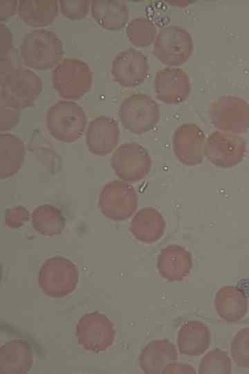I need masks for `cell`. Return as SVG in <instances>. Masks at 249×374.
<instances>
[{
	"mask_svg": "<svg viewBox=\"0 0 249 374\" xmlns=\"http://www.w3.org/2000/svg\"><path fill=\"white\" fill-rule=\"evenodd\" d=\"M19 49L24 64L40 71L57 65L63 55L62 41L55 33L46 29L26 33Z\"/></svg>",
	"mask_w": 249,
	"mask_h": 374,
	"instance_id": "1",
	"label": "cell"
},
{
	"mask_svg": "<svg viewBox=\"0 0 249 374\" xmlns=\"http://www.w3.org/2000/svg\"><path fill=\"white\" fill-rule=\"evenodd\" d=\"M86 125L84 111L72 100H59L47 110L46 126L55 139L72 143L80 139Z\"/></svg>",
	"mask_w": 249,
	"mask_h": 374,
	"instance_id": "2",
	"label": "cell"
},
{
	"mask_svg": "<svg viewBox=\"0 0 249 374\" xmlns=\"http://www.w3.org/2000/svg\"><path fill=\"white\" fill-rule=\"evenodd\" d=\"M53 88L62 98L77 100L82 97L92 84V72L86 63L67 58L59 63L51 74Z\"/></svg>",
	"mask_w": 249,
	"mask_h": 374,
	"instance_id": "3",
	"label": "cell"
},
{
	"mask_svg": "<svg viewBox=\"0 0 249 374\" xmlns=\"http://www.w3.org/2000/svg\"><path fill=\"white\" fill-rule=\"evenodd\" d=\"M118 115L122 126L131 133L140 134L153 130L160 118L159 107L149 96L136 93L125 98Z\"/></svg>",
	"mask_w": 249,
	"mask_h": 374,
	"instance_id": "4",
	"label": "cell"
},
{
	"mask_svg": "<svg viewBox=\"0 0 249 374\" xmlns=\"http://www.w3.org/2000/svg\"><path fill=\"white\" fill-rule=\"evenodd\" d=\"M78 281L76 265L70 260L56 256L47 259L42 265L38 283L48 296L60 298L72 293Z\"/></svg>",
	"mask_w": 249,
	"mask_h": 374,
	"instance_id": "5",
	"label": "cell"
},
{
	"mask_svg": "<svg viewBox=\"0 0 249 374\" xmlns=\"http://www.w3.org/2000/svg\"><path fill=\"white\" fill-rule=\"evenodd\" d=\"M42 90V82L33 71L24 66L14 67L0 76V94L21 109L30 107Z\"/></svg>",
	"mask_w": 249,
	"mask_h": 374,
	"instance_id": "6",
	"label": "cell"
},
{
	"mask_svg": "<svg viewBox=\"0 0 249 374\" xmlns=\"http://www.w3.org/2000/svg\"><path fill=\"white\" fill-rule=\"evenodd\" d=\"M193 51L191 35L178 26L163 28L154 44V56L164 64L174 66L186 62Z\"/></svg>",
	"mask_w": 249,
	"mask_h": 374,
	"instance_id": "7",
	"label": "cell"
},
{
	"mask_svg": "<svg viewBox=\"0 0 249 374\" xmlns=\"http://www.w3.org/2000/svg\"><path fill=\"white\" fill-rule=\"evenodd\" d=\"M138 206V195L133 186L124 181L113 180L101 189L98 207L101 213L113 221L131 217Z\"/></svg>",
	"mask_w": 249,
	"mask_h": 374,
	"instance_id": "8",
	"label": "cell"
},
{
	"mask_svg": "<svg viewBox=\"0 0 249 374\" xmlns=\"http://www.w3.org/2000/svg\"><path fill=\"white\" fill-rule=\"evenodd\" d=\"M115 174L122 181L136 182L150 172L151 157L147 150L137 143H124L113 152L111 159Z\"/></svg>",
	"mask_w": 249,
	"mask_h": 374,
	"instance_id": "9",
	"label": "cell"
},
{
	"mask_svg": "<svg viewBox=\"0 0 249 374\" xmlns=\"http://www.w3.org/2000/svg\"><path fill=\"white\" fill-rule=\"evenodd\" d=\"M75 330L79 344L92 352L108 349L115 339L113 323L105 315L97 312L82 316Z\"/></svg>",
	"mask_w": 249,
	"mask_h": 374,
	"instance_id": "10",
	"label": "cell"
},
{
	"mask_svg": "<svg viewBox=\"0 0 249 374\" xmlns=\"http://www.w3.org/2000/svg\"><path fill=\"white\" fill-rule=\"evenodd\" d=\"M246 143L237 134L215 131L206 139L203 154L214 166L230 168L238 164L244 157Z\"/></svg>",
	"mask_w": 249,
	"mask_h": 374,
	"instance_id": "11",
	"label": "cell"
},
{
	"mask_svg": "<svg viewBox=\"0 0 249 374\" xmlns=\"http://www.w3.org/2000/svg\"><path fill=\"white\" fill-rule=\"evenodd\" d=\"M210 115L214 127L222 132L237 134L249 127V105L240 98L225 96L215 100Z\"/></svg>",
	"mask_w": 249,
	"mask_h": 374,
	"instance_id": "12",
	"label": "cell"
},
{
	"mask_svg": "<svg viewBox=\"0 0 249 374\" xmlns=\"http://www.w3.org/2000/svg\"><path fill=\"white\" fill-rule=\"evenodd\" d=\"M149 64L147 57L140 51L128 48L118 53L112 61L113 80L124 87H134L147 77Z\"/></svg>",
	"mask_w": 249,
	"mask_h": 374,
	"instance_id": "13",
	"label": "cell"
},
{
	"mask_svg": "<svg viewBox=\"0 0 249 374\" xmlns=\"http://www.w3.org/2000/svg\"><path fill=\"white\" fill-rule=\"evenodd\" d=\"M205 134L200 127L192 123L178 126L173 135V151L183 165L200 164L203 158Z\"/></svg>",
	"mask_w": 249,
	"mask_h": 374,
	"instance_id": "14",
	"label": "cell"
},
{
	"mask_svg": "<svg viewBox=\"0 0 249 374\" xmlns=\"http://www.w3.org/2000/svg\"><path fill=\"white\" fill-rule=\"evenodd\" d=\"M156 97L167 104H179L189 96V78L182 69L167 67L157 71L154 79Z\"/></svg>",
	"mask_w": 249,
	"mask_h": 374,
	"instance_id": "15",
	"label": "cell"
},
{
	"mask_svg": "<svg viewBox=\"0 0 249 374\" xmlns=\"http://www.w3.org/2000/svg\"><path fill=\"white\" fill-rule=\"evenodd\" d=\"M119 127L111 117L100 116L89 124L86 132V143L90 152L104 156L116 147L119 139Z\"/></svg>",
	"mask_w": 249,
	"mask_h": 374,
	"instance_id": "16",
	"label": "cell"
},
{
	"mask_svg": "<svg viewBox=\"0 0 249 374\" xmlns=\"http://www.w3.org/2000/svg\"><path fill=\"white\" fill-rule=\"evenodd\" d=\"M192 266L190 252L176 244H170L162 249L157 260L159 274L169 282L185 280L189 276Z\"/></svg>",
	"mask_w": 249,
	"mask_h": 374,
	"instance_id": "17",
	"label": "cell"
},
{
	"mask_svg": "<svg viewBox=\"0 0 249 374\" xmlns=\"http://www.w3.org/2000/svg\"><path fill=\"white\" fill-rule=\"evenodd\" d=\"M178 353L174 344L167 339H156L142 350L139 357V366L146 373H164L167 366L176 362Z\"/></svg>",
	"mask_w": 249,
	"mask_h": 374,
	"instance_id": "18",
	"label": "cell"
},
{
	"mask_svg": "<svg viewBox=\"0 0 249 374\" xmlns=\"http://www.w3.org/2000/svg\"><path fill=\"white\" fill-rule=\"evenodd\" d=\"M214 305L218 316L228 322L241 320L248 308V298L244 292L232 285L224 286L216 292Z\"/></svg>",
	"mask_w": 249,
	"mask_h": 374,
	"instance_id": "19",
	"label": "cell"
},
{
	"mask_svg": "<svg viewBox=\"0 0 249 374\" xmlns=\"http://www.w3.org/2000/svg\"><path fill=\"white\" fill-rule=\"evenodd\" d=\"M165 222L161 213L156 208L146 207L139 210L130 222L129 230L138 241L151 244L163 236Z\"/></svg>",
	"mask_w": 249,
	"mask_h": 374,
	"instance_id": "20",
	"label": "cell"
},
{
	"mask_svg": "<svg viewBox=\"0 0 249 374\" xmlns=\"http://www.w3.org/2000/svg\"><path fill=\"white\" fill-rule=\"evenodd\" d=\"M210 331L199 321L185 322L178 332L179 352L187 356H199L205 353L210 344Z\"/></svg>",
	"mask_w": 249,
	"mask_h": 374,
	"instance_id": "21",
	"label": "cell"
},
{
	"mask_svg": "<svg viewBox=\"0 0 249 374\" xmlns=\"http://www.w3.org/2000/svg\"><path fill=\"white\" fill-rule=\"evenodd\" d=\"M90 9L94 20L107 30H119L129 19V9L124 1L94 0L91 1Z\"/></svg>",
	"mask_w": 249,
	"mask_h": 374,
	"instance_id": "22",
	"label": "cell"
},
{
	"mask_svg": "<svg viewBox=\"0 0 249 374\" xmlns=\"http://www.w3.org/2000/svg\"><path fill=\"white\" fill-rule=\"evenodd\" d=\"M33 364L29 345L21 339H14L0 348L1 373H26Z\"/></svg>",
	"mask_w": 249,
	"mask_h": 374,
	"instance_id": "23",
	"label": "cell"
},
{
	"mask_svg": "<svg viewBox=\"0 0 249 374\" xmlns=\"http://www.w3.org/2000/svg\"><path fill=\"white\" fill-rule=\"evenodd\" d=\"M25 157L23 141L9 134H0V177L6 179L14 176L21 168Z\"/></svg>",
	"mask_w": 249,
	"mask_h": 374,
	"instance_id": "24",
	"label": "cell"
},
{
	"mask_svg": "<svg viewBox=\"0 0 249 374\" xmlns=\"http://www.w3.org/2000/svg\"><path fill=\"white\" fill-rule=\"evenodd\" d=\"M58 12L55 0H20L17 14L20 19L32 27H42L51 24Z\"/></svg>",
	"mask_w": 249,
	"mask_h": 374,
	"instance_id": "25",
	"label": "cell"
},
{
	"mask_svg": "<svg viewBox=\"0 0 249 374\" xmlns=\"http://www.w3.org/2000/svg\"><path fill=\"white\" fill-rule=\"evenodd\" d=\"M32 225L39 233L52 237L61 233L65 226L60 210L51 204L37 206L31 214Z\"/></svg>",
	"mask_w": 249,
	"mask_h": 374,
	"instance_id": "26",
	"label": "cell"
},
{
	"mask_svg": "<svg viewBox=\"0 0 249 374\" xmlns=\"http://www.w3.org/2000/svg\"><path fill=\"white\" fill-rule=\"evenodd\" d=\"M129 42L136 46H147L156 39V28L149 19L140 17L131 20L126 29Z\"/></svg>",
	"mask_w": 249,
	"mask_h": 374,
	"instance_id": "27",
	"label": "cell"
},
{
	"mask_svg": "<svg viewBox=\"0 0 249 374\" xmlns=\"http://www.w3.org/2000/svg\"><path fill=\"white\" fill-rule=\"evenodd\" d=\"M198 370L200 374H230L232 371L231 359L225 351L215 348L203 357Z\"/></svg>",
	"mask_w": 249,
	"mask_h": 374,
	"instance_id": "28",
	"label": "cell"
},
{
	"mask_svg": "<svg viewBox=\"0 0 249 374\" xmlns=\"http://www.w3.org/2000/svg\"><path fill=\"white\" fill-rule=\"evenodd\" d=\"M234 363L239 367L249 368V327L239 330L230 344Z\"/></svg>",
	"mask_w": 249,
	"mask_h": 374,
	"instance_id": "29",
	"label": "cell"
},
{
	"mask_svg": "<svg viewBox=\"0 0 249 374\" xmlns=\"http://www.w3.org/2000/svg\"><path fill=\"white\" fill-rule=\"evenodd\" d=\"M21 109L14 102L0 94V131L6 132L15 127Z\"/></svg>",
	"mask_w": 249,
	"mask_h": 374,
	"instance_id": "30",
	"label": "cell"
},
{
	"mask_svg": "<svg viewBox=\"0 0 249 374\" xmlns=\"http://www.w3.org/2000/svg\"><path fill=\"white\" fill-rule=\"evenodd\" d=\"M62 14L72 20L85 17L91 8V1L86 0H61L59 1Z\"/></svg>",
	"mask_w": 249,
	"mask_h": 374,
	"instance_id": "31",
	"label": "cell"
},
{
	"mask_svg": "<svg viewBox=\"0 0 249 374\" xmlns=\"http://www.w3.org/2000/svg\"><path fill=\"white\" fill-rule=\"evenodd\" d=\"M29 220L28 211L22 206H15L5 211V224L10 228H18Z\"/></svg>",
	"mask_w": 249,
	"mask_h": 374,
	"instance_id": "32",
	"label": "cell"
},
{
	"mask_svg": "<svg viewBox=\"0 0 249 374\" xmlns=\"http://www.w3.org/2000/svg\"><path fill=\"white\" fill-rule=\"evenodd\" d=\"M12 35L3 22L0 23V58L9 57L13 48Z\"/></svg>",
	"mask_w": 249,
	"mask_h": 374,
	"instance_id": "33",
	"label": "cell"
},
{
	"mask_svg": "<svg viewBox=\"0 0 249 374\" xmlns=\"http://www.w3.org/2000/svg\"><path fill=\"white\" fill-rule=\"evenodd\" d=\"M17 1H0V20L2 22L17 12Z\"/></svg>",
	"mask_w": 249,
	"mask_h": 374,
	"instance_id": "34",
	"label": "cell"
},
{
	"mask_svg": "<svg viewBox=\"0 0 249 374\" xmlns=\"http://www.w3.org/2000/svg\"><path fill=\"white\" fill-rule=\"evenodd\" d=\"M164 373H196L194 367L187 364L174 362L166 368Z\"/></svg>",
	"mask_w": 249,
	"mask_h": 374,
	"instance_id": "35",
	"label": "cell"
}]
</instances>
